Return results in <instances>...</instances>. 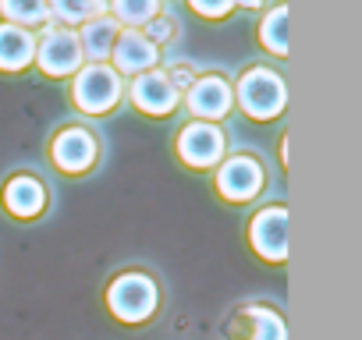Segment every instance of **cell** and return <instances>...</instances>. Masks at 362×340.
Instances as JSON below:
<instances>
[{
	"label": "cell",
	"instance_id": "ac0fdd59",
	"mask_svg": "<svg viewBox=\"0 0 362 340\" xmlns=\"http://www.w3.org/2000/svg\"><path fill=\"white\" fill-rule=\"evenodd\" d=\"M110 8H114V22L117 25H146L149 18H156V8H160V0H110Z\"/></svg>",
	"mask_w": 362,
	"mask_h": 340
},
{
	"label": "cell",
	"instance_id": "e0dca14e",
	"mask_svg": "<svg viewBox=\"0 0 362 340\" xmlns=\"http://www.w3.org/2000/svg\"><path fill=\"white\" fill-rule=\"evenodd\" d=\"M0 15L8 18V25H43L47 22V0H0Z\"/></svg>",
	"mask_w": 362,
	"mask_h": 340
},
{
	"label": "cell",
	"instance_id": "2e32d148",
	"mask_svg": "<svg viewBox=\"0 0 362 340\" xmlns=\"http://www.w3.org/2000/svg\"><path fill=\"white\" fill-rule=\"evenodd\" d=\"M259 43L270 54H277V57L288 54V8L284 4L274 8V11H267V18L259 22Z\"/></svg>",
	"mask_w": 362,
	"mask_h": 340
},
{
	"label": "cell",
	"instance_id": "7402d4cb",
	"mask_svg": "<svg viewBox=\"0 0 362 340\" xmlns=\"http://www.w3.org/2000/svg\"><path fill=\"white\" fill-rule=\"evenodd\" d=\"M167 78H170V85H174L177 92H181V89H189V85L196 82V78H192V71H189L185 64H177V68H170V71H167Z\"/></svg>",
	"mask_w": 362,
	"mask_h": 340
},
{
	"label": "cell",
	"instance_id": "9c48e42d",
	"mask_svg": "<svg viewBox=\"0 0 362 340\" xmlns=\"http://www.w3.org/2000/svg\"><path fill=\"white\" fill-rule=\"evenodd\" d=\"M50 156H54V163L64 170V174H82V170H89L93 159H96V138L86 128H64L54 138Z\"/></svg>",
	"mask_w": 362,
	"mask_h": 340
},
{
	"label": "cell",
	"instance_id": "5bb4252c",
	"mask_svg": "<svg viewBox=\"0 0 362 340\" xmlns=\"http://www.w3.org/2000/svg\"><path fill=\"white\" fill-rule=\"evenodd\" d=\"M36 57V40L29 29L0 25V71H22Z\"/></svg>",
	"mask_w": 362,
	"mask_h": 340
},
{
	"label": "cell",
	"instance_id": "8992f818",
	"mask_svg": "<svg viewBox=\"0 0 362 340\" xmlns=\"http://www.w3.org/2000/svg\"><path fill=\"white\" fill-rule=\"evenodd\" d=\"M249 241L267 262H284L288 259V210L270 206L256 213V220L249 224Z\"/></svg>",
	"mask_w": 362,
	"mask_h": 340
},
{
	"label": "cell",
	"instance_id": "8fae6325",
	"mask_svg": "<svg viewBox=\"0 0 362 340\" xmlns=\"http://www.w3.org/2000/svg\"><path fill=\"white\" fill-rule=\"evenodd\" d=\"M110 57H114V71L117 75H146L156 64V47L139 29H124V32H117Z\"/></svg>",
	"mask_w": 362,
	"mask_h": 340
},
{
	"label": "cell",
	"instance_id": "44dd1931",
	"mask_svg": "<svg viewBox=\"0 0 362 340\" xmlns=\"http://www.w3.org/2000/svg\"><path fill=\"white\" fill-rule=\"evenodd\" d=\"M142 36H146L153 47H156V43H167V40L174 36V22H170V18H163V15H156V18H149V22H146V32H142Z\"/></svg>",
	"mask_w": 362,
	"mask_h": 340
},
{
	"label": "cell",
	"instance_id": "9a60e30c",
	"mask_svg": "<svg viewBox=\"0 0 362 340\" xmlns=\"http://www.w3.org/2000/svg\"><path fill=\"white\" fill-rule=\"evenodd\" d=\"M107 0H47V15H54L64 25H86L89 18L103 15Z\"/></svg>",
	"mask_w": 362,
	"mask_h": 340
},
{
	"label": "cell",
	"instance_id": "277c9868",
	"mask_svg": "<svg viewBox=\"0 0 362 340\" xmlns=\"http://www.w3.org/2000/svg\"><path fill=\"white\" fill-rule=\"evenodd\" d=\"M33 61L40 64L43 75L61 78V75H75L86 57H82L78 36H75L71 29H47V32L40 36V43H36V57H33Z\"/></svg>",
	"mask_w": 362,
	"mask_h": 340
},
{
	"label": "cell",
	"instance_id": "6da1fadb",
	"mask_svg": "<svg viewBox=\"0 0 362 340\" xmlns=\"http://www.w3.org/2000/svg\"><path fill=\"white\" fill-rule=\"evenodd\" d=\"M238 103L252 121H270L284 110L288 103V89L284 78L274 75L270 68H249L238 82Z\"/></svg>",
	"mask_w": 362,
	"mask_h": 340
},
{
	"label": "cell",
	"instance_id": "5b68a950",
	"mask_svg": "<svg viewBox=\"0 0 362 340\" xmlns=\"http://www.w3.org/2000/svg\"><path fill=\"white\" fill-rule=\"evenodd\" d=\"M177 156L189 166H214L224 156V131L210 121H189L177 131Z\"/></svg>",
	"mask_w": 362,
	"mask_h": 340
},
{
	"label": "cell",
	"instance_id": "ba28073f",
	"mask_svg": "<svg viewBox=\"0 0 362 340\" xmlns=\"http://www.w3.org/2000/svg\"><path fill=\"white\" fill-rule=\"evenodd\" d=\"M177 99L181 92L170 85L167 71H146V75H135L132 82V103L149 117H167L177 107Z\"/></svg>",
	"mask_w": 362,
	"mask_h": 340
},
{
	"label": "cell",
	"instance_id": "4fadbf2b",
	"mask_svg": "<svg viewBox=\"0 0 362 340\" xmlns=\"http://www.w3.org/2000/svg\"><path fill=\"white\" fill-rule=\"evenodd\" d=\"M121 25L110 18V15H96L82 25L78 32V47H82V57H89L93 64H103L114 50V40H117Z\"/></svg>",
	"mask_w": 362,
	"mask_h": 340
},
{
	"label": "cell",
	"instance_id": "d6986e66",
	"mask_svg": "<svg viewBox=\"0 0 362 340\" xmlns=\"http://www.w3.org/2000/svg\"><path fill=\"white\" fill-rule=\"evenodd\" d=\"M245 315L252 319L249 340H284V322H281L277 312H270V308H263V305H249Z\"/></svg>",
	"mask_w": 362,
	"mask_h": 340
},
{
	"label": "cell",
	"instance_id": "7a4b0ae2",
	"mask_svg": "<svg viewBox=\"0 0 362 340\" xmlns=\"http://www.w3.org/2000/svg\"><path fill=\"white\" fill-rule=\"evenodd\" d=\"M71 99L86 114H107L121 99V75L114 68H107V64L78 68L75 82H71Z\"/></svg>",
	"mask_w": 362,
	"mask_h": 340
},
{
	"label": "cell",
	"instance_id": "52a82bcc",
	"mask_svg": "<svg viewBox=\"0 0 362 340\" xmlns=\"http://www.w3.org/2000/svg\"><path fill=\"white\" fill-rule=\"evenodd\" d=\"M217 188L224 199L231 202H249L259 195L263 188V166L252 159V156H235L221 166V174H217Z\"/></svg>",
	"mask_w": 362,
	"mask_h": 340
},
{
	"label": "cell",
	"instance_id": "603a6c76",
	"mask_svg": "<svg viewBox=\"0 0 362 340\" xmlns=\"http://www.w3.org/2000/svg\"><path fill=\"white\" fill-rule=\"evenodd\" d=\"M235 4H242V8H259L263 0H235Z\"/></svg>",
	"mask_w": 362,
	"mask_h": 340
},
{
	"label": "cell",
	"instance_id": "ffe728a7",
	"mask_svg": "<svg viewBox=\"0 0 362 340\" xmlns=\"http://www.w3.org/2000/svg\"><path fill=\"white\" fill-rule=\"evenodd\" d=\"M189 8L203 18H224L235 8V0H189Z\"/></svg>",
	"mask_w": 362,
	"mask_h": 340
},
{
	"label": "cell",
	"instance_id": "7c38bea8",
	"mask_svg": "<svg viewBox=\"0 0 362 340\" xmlns=\"http://www.w3.org/2000/svg\"><path fill=\"white\" fill-rule=\"evenodd\" d=\"M47 206V188L43 181H36L33 174H18L4 185V210L18 220H33L40 217Z\"/></svg>",
	"mask_w": 362,
	"mask_h": 340
},
{
	"label": "cell",
	"instance_id": "3957f363",
	"mask_svg": "<svg viewBox=\"0 0 362 340\" xmlns=\"http://www.w3.org/2000/svg\"><path fill=\"white\" fill-rule=\"evenodd\" d=\"M107 305L121 322H142L156 308V284L146 273H124L107 287Z\"/></svg>",
	"mask_w": 362,
	"mask_h": 340
},
{
	"label": "cell",
	"instance_id": "30bf717a",
	"mask_svg": "<svg viewBox=\"0 0 362 340\" xmlns=\"http://www.w3.org/2000/svg\"><path fill=\"white\" fill-rule=\"evenodd\" d=\"M231 99H235V92H231V85L221 75H203V78H196L189 85V110L199 121L214 124L217 117H224L231 110Z\"/></svg>",
	"mask_w": 362,
	"mask_h": 340
}]
</instances>
